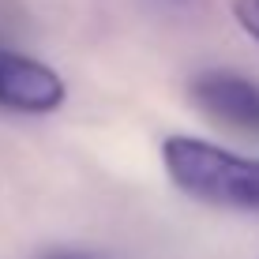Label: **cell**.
<instances>
[{
    "label": "cell",
    "instance_id": "6da1fadb",
    "mask_svg": "<svg viewBox=\"0 0 259 259\" xmlns=\"http://www.w3.org/2000/svg\"><path fill=\"white\" fill-rule=\"evenodd\" d=\"M162 165L177 192L222 210L259 214V158H244L195 136H169Z\"/></svg>",
    "mask_w": 259,
    "mask_h": 259
},
{
    "label": "cell",
    "instance_id": "7a4b0ae2",
    "mask_svg": "<svg viewBox=\"0 0 259 259\" xmlns=\"http://www.w3.org/2000/svg\"><path fill=\"white\" fill-rule=\"evenodd\" d=\"M68 102V83L46 60L0 46V109L26 113V117H49Z\"/></svg>",
    "mask_w": 259,
    "mask_h": 259
},
{
    "label": "cell",
    "instance_id": "3957f363",
    "mask_svg": "<svg viewBox=\"0 0 259 259\" xmlns=\"http://www.w3.org/2000/svg\"><path fill=\"white\" fill-rule=\"evenodd\" d=\"M188 98L214 124L259 136V83L240 71H199L188 83Z\"/></svg>",
    "mask_w": 259,
    "mask_h": 259
},
{
    "label": "cell",
    "instance_id": "277c9868",
    "mask_svg": "<svg viewBox=\"0 0 259 259\" xmlns=\"http://www.w3.org/2000/svg\"><path fill=\"white\" fill-rule=\"evenodd\" d=\"M233 19L252 41H259V0H233Z\"/></svg>",
    "mask_w": 259,
    "mask_h": 259
},
{
    "label": "cell",
    "instance_id": "5b68a950",
    "mask_svg": "<svg viewBox=\"0 0 259 259\" xmlns=\"http://www.w3.org/2000/svg\"><path fill=\"white\" fill-rule=\"evenodd\" d=\"M41 259H91V255H83V252H68V248H57V252H46Z\"/></svg>",
    "mask_w": 259,
    "mask_h": 259
}]
</instances>
